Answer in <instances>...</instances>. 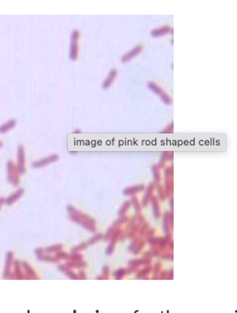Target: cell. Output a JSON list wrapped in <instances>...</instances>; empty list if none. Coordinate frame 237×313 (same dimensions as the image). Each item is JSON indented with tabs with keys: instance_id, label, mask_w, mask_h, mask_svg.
I'll list each match as a JSON object with an SVG mask.
<instances>
[{
	"instance_id": "cell-1",
	"label": "cell",
	"mask_w": 237,
	"mask_h": 313,
	"mask_svg": "<svg viewBox=\"0 0 237 313\" xmlns=\"http://www.w3.org/2000/svg\"><path fill=\"white\" fill-rule=\"evenodd\" d=\"M68 211L70 213V217L73 220V221L76 222L77 224L82 225L83 227H85L86 228H87L88 230H90L91 232H95L96 231V227H95V220L93 218L89 217L88 215H83L81 213H79L78 211H76L74 208H73L72 206H68Z\"/></svg>"
},
{
	"instance_id": "cell-2",
	"label": "cell",
	"mask_w": 237,
	"mask_h": 313,
	"mask_svg": "<svg viewBox=\"0 0 237 313\" xmlns=\"http://www.w3.org/2000/svg\"><path fill=\"white\" fill-rule=\"evenodd\" d=\"M172 227H173V215L169 212H165L163 218V228L166 234L169 233L170 228Z\"/></svg>"
},
{
	"instance_id": "cell-3",
	"label": "cell",
	"mask_w": 237,
	"mask_h": 313,
	"mask_svg": "<svg viewBox=\"0 0 237 313\" xmlns=\"http://www.w3.org/2000/svg\"><path fill=\"white\" fill-rule=\"evenodd\" d=\"M151 263V260L149 258H143V259H134L131 260L129 262L130 266H140V265H145V264H149Z\"/></svg>"
},
{
	"instance_id": "cell-4",
	"label": "cell",
	"mask_w": 237,
	"mask_h": 313,
	"mask_svg": "<svg viewBox=\"0 0 237 313\" xmlns=\"http://www.w3.org/2000/svg\"><path fill=\"white\" fill-rule=\"evenodd\" d=\"M142 51V46L141 45H138L136 46L133 50H131V52H129L128 54H127L126 55H124L123 57H122V62H127V60H130L131 57H133L135 55H137L140 52Z\"/></svg>"
},
{
	"instance_id": "cell-5",
	"label": "cell",
	"mask_w": 237,
	"mask_h": 313,
	"mask_svg": "<svg viewBox=\"0 0 237 313\" xmlns=\"http://www.w3.org/2000/svg\"><path fill=\"white\" fill-rule=\"evenodd\" d=\"M143 189H144L143 185H136V186L129 187V188L125 189V190L123 191V195H133V193L141 192V191L143 190Z\"/></svg>"
},
{
	"instance_id": "cell-6",
	"label": "cell",
	"mask_w": 237,
	"mask_h": 313,
	"mask_svg": "<svg viewBox=\"0 0 237 313\" xmlns=\"http://www.w3.org/2000/svg\"><path fill=\"white\" fill-rule=\"evenodd\" d=\"M153 217L156 219L160 217V206L156 198H153Z\"/></svg>"
},
{
	"instance_id": "cell-7",
	"label": "cell",
	"mask_w": 237,
	"mask_h": 313,
	"mask_svg": "<svg viewBox=\"0 0 237 313\" xmlns=\"http://www.w3.org/2000/svg\"><path fill=\"white\" fill-rule=\"evenodd\" d=\"M152 270V267L151 266H147L145 268H143V270H140L138 273H137V275H136V278H146V276L149 275V273L151 272Z\"/></svg>"
},
{
	"instance_id": "cell-8",
	"label": "cell",
	"mask_w": 237,
	"mask_h": 313,
	"mask_svg": "<svg viewBox=\"0 0 237 313\" xmlns=\"http://www.w3.org/2000/svg\"><path fill=\"white\" fill-rule=\"evenodd\" d=\"M153 189V183H150L149 187L147 188V192L145 193V195H144V197H143V205H146L148 204L149 200H150L151 195H152Z\"/></svg>"
},
{
	"instance_id": "cell-9",
	"label": "cell",
	"mask_w": 237,
	"mask_h": 313,
	"mask_svg": "<svg viewBox=\"0 0 237 313\" xmlns=\"http://www.w3.org/2000/svg\"><path fill=\"white\" fill-rule=\"evenodd\" d=\"M57 160V156L54 155V156H51L49 158H47L46 160H42L41 161H39L38 163H34V167H41V166H43V165H46L47 163H50L51 161H54Z\"/></svg>"
},
{
	"instance_id": "cell-10",
	"label": "cell",
	"mask_w": 237,
	"mask_h": 313,
	"mask_svg": "<svg viewBox=\"0 0 237 313\" xmlns=\"http://www.w3.org/2000/svg\"><path fill=\"white\" fill-rule=\"evenodd\" d=\"M113 275L115 276V278L117 279H121L122 277L127 275V270H125V269H118L117 271H115L113 273Z\"/></svg>"
},
{
	"instance_id": "cell-11",
	"label": "cell",
	"mask_w": 237,
	"mask_h": 313,
	"mask_svg": "<svg viewBox=\"0 0 237 313\" xmlns=\"http://www.w3.org/2000/svg\"><path fill=\"white\" fill-rule=\"evenodd\" d=\"M161 267H162V264L160 263H156L155 264V268H153V279L158 278V275H159L161 273Z\"/></svg>"
},
{
	"instance_id": "cell-12",
	"label": "cell",
	"mask_w": 237,
	"mask_h": 313,
	"mask_svg": "<svg viewBox=\"0 0 237 313\" xmlns=\"http://www.w3.org/2000/svg\"><path fill=\"white\" fill-rule=\"evenodd\" d=\"M130 205H131V202L130 201H126L124 204L122 205V206H121V208L120 209V211H118V215L122 217V215H123L126 213V211L129 209Z\"/></svg>"
},
{
	"instance_id": "cell-13",
	"label": "cell",
	"mask_w": 237,
	"mask_h": 313,
	"mask_svg": "<svg viewBox=\"0 0 237 313\" xmlns=\"http://www.w3.org/2000/svg\"><path fill=\"white\" fill-rule=\"evenodd\" d=\"M68 266H71V267H74V268H83V267H86V263H83L81 261H78V262H73V263H66Z\"/></svg>"
},
{
	"instance_id": "cell-14",
	"label": "cell",
	"mask_w": 237,
	"mask_h": 313,
	"mask_svg": "<svg viewBox=\"0 0 237 313\" xmlns=\"http://www.w3.org/2000/svg\"><path fill=\"white\" fill-rule=\"evenodd\" d=\"M168 32H169V29L165 27V28H162V29H158V30H153L152 35H153V36H158V35L167 33Z\"/></svg>"
},
{
	"instance_id": "cell-15",
	"label": "cell",
	"mask_w": 237,
	"mask_h": 313,
	"mask_svg": "<svg viewBox=\"0 0 237 313\" xmlns=\"http://www.w3.org/2000/svg\"><path fill=\"white\" fill-rule=\"evenodd\" d=\"M169 275H173V269L169 271H163L160 273V278L161 279H171L172 277L169 276Z\"/></svg>"
},
{
	"instance_id": "cell-16",
	"label": "cell",
	"mask_w": 237,
	"mask_h": 313,
	"mask_svg": "<svg viewBox=\"0 0 237 313\" xmlns=\"http://www.w3.org/2000/svg\"><path fill=\"white\" fill-rule=\"evenodd\" d=\"M114 231H115V227L112 226L111 228H109L108 229V231H107V233H106V235H105V237H103V238H104V240H110V238L112 237Z\"/></svg>"
},
{
	"instance_id": "cell-17",
	"label": "cell",
	"mask_w": 237,
	"mask_h": 313,
	"mask_svg": "<svg viewBox=\"0 0 237 313\" xmlns=\"http://www.w3.org/2000/svg\"><path fill=\"white\" fill-rule=\"evenodd\" d=\"M144 245H145V241H144V240H140V242L138 243L137 247H136L135 250H133V252L134 254H138V253H139V252H141V250H143V248L144 247Z\"/></svg>"
},
{
	"instance_id": "cell-18",
	"label": "cell",
	"mask_w": 237,
	"mask_h": 313,
	"mask_svg": "<svg viewBox=\"0 0 237 313\" xmlns=\"http://www.w3.org/2000/svg\"><path fill=\"white\" fill-rule=\"evenodd\" d=\"M62 248H63L62 245H61V244H57V245H54V246L49 247V248L45 249V250H46V252H57V250H60Z\"/></svg>"
},
{
	"instance_id": "cell-19",
	"label": "cell",
	"mask_w": 237,
	"mask_h": 313,
	"mask_svg": "<svg viewBox=\"0 0 237 313\" xmlns=\"http://www.w3.org/2000/svg\"><path fill=\"white\" fill-rule=\"evenodd\" d=\"M127 221H128V217H124V215H122V217H121L120 219L117 220V221H116L115 223H114L113 226L116 228V227H118V226H120V225H122V224L126 223Z\"/></svg>"
},
{
	"instance_id": "cell-20",
	"label": "cell",
	"mask_w": 237,
	"mask_h": 313,
	"mask_svg": "<svg viewBox=\"0 0 237 313\" xmlns=\"http://www.w3.org/2000/svg\"><path fill=\"white\" fill-rule=\"evenodd\" d=\"M159 256H160V258L165 259V260H168V261H169V260H170V261H173V259H174L173 254L172 253H169V252H165L164 254L159 255Z\"/></svg>"
},
{
	"instance_id": "cell-21",
	"label": "cell",
	"mask_w": 237,
	"mask_h": 313,
	"mask_svg": "<svg viewBox=\"0 0 237 313\" xmlns=\"http://www.w3.org/2000/svg\"><path fill=\"white\" fill-rule=\"evenodd\" d=\"M39 259L42 260V261H46V262H57L56 257H51V256H39Z\"/></svg>"
},
{
	"instance_id": "cell-22",
	"label": "cell",
	"mask_w": 237,
	"mask_h": 313,
	"mask_svg": "<svg viewBox=\"0 0 237 313\" xmlns=\"http://www.w3.org/2000/svg\"><path fill=\"white\" fill-rule=\"evenodd\" d=\"M102 238H103V235H102V234H98L96 236H95V237L92 238V239H91L89 241H87V242H88V244H89V245H90V244H93V243H95V242L98 241L99 240H101Z\"/></svg>"
},
{
	"instance_id": "cell-23",
	"label": "cell",
	"mask_w": 237,
	"mask_h": 313,
	"mask_svg": "<svg viewBox=\"0 0 237 313\" xmlns=\"http://www.w3.org/2000/svg\"><path fill=\"white\" fill-rule=\"evenodd\" d=\"M131 201H133V205L134 206L136 212H140V210H141V206H140V205L138 204V199L136 197H133Z\"/></svg>"
},
{
	"instance_id": "cell-24",
	"label": "cell",
	"mask_w": 237,
	"mask_h": 313,
	"mask_svg": "<svg viewBox=\"0 0 237 313\" xmlns=\"http://www.w3.org/2000/svg\"><path fill=\"white\" fill-rule=\"evenodd\" d=\"M153 234H155V229H149V230L146 231V239L147 241L150 240L152 238H153Z\"/></svg>"
},
{
	"instance_id": "cell-25",
	"label": "cell",
	"mask_w": 237,
	"mask_h": 313,
	"mask_svg": "<svg viewBox=\"0 0 237 313\" xmlns=\"http://www.w3.org/2000/svg\"><path fill=\"white\" fill-rule=\"evenodd\" d=\"M55 257L57 258V260H60V259H67L68 258V255L65 253V252H57Z\"/></svg>"
},
{
	"instance_id": "cell-26",
	"label": "cell",
	"mask_w": 237,
	"mask_h": 313,
	"mask_svg": "<svg viewBox=\"0 0 237 313\" xmlns=\"http://www.w3.org/2000/svg\"><path fill=\"white\" fill-rule=\"evenodd\" d=\"M81 259H82V255H80V254H74V255L73 254L72 256L70 257V260H71V261H73V262L81 261Z\"/></svg>"
},
{
	"instance_id": "cell-27",
	"label": "cell",
	"mask_w": 237,
	"mask_h": 313,
	"mask_svg": "<svg viewBox=\"0 0 237 313\" xmlns=\"http://www.w3.org/2000/svg\"><path fill=\"white\" fill-rule=\"evenodd\" d=\"M153 177H155L156 182H158V180H159V173H158L157 167L156 166H153Z\"/></svg>"
},
{
	"instance_id": "cell-28",
	"label": "cell",
	"mask_w": 237,
	"mask_h": 313,
	"mask_svg": "<svg viewBox=\"0 0 237 313\" xmlns=\"http://www.w3.org/2000/svg\"><path fill=\"white\" fill-rule=\"evenodd\" d=\"M102 272H103V275H105V277L108 278V267L107 265L102 268Z\"/></svg>"
},
{
	"instance_id": "cell-29",
	"label": "cell",
	"mask_w": 237,
	"mask_h": 313,
	"mask_svg": "<svg viewBox=\"0 0 237 313\" xmlns=\"http://www.w3.org/2000/svg\"><path fill=\"white\" fill-rule=\"evenodd\" d=\"M158 193H159V195H160V198H161V199L162 200H165V196H164V195H163V193H162V192H161V187H159V189H158Z\"/></svg>"
},
{
	"instance_id": "cell-30",
	"label": "cell",
	"mask_w": 237,
	"mask_h": 313,
	"mask_svg": "<svg viewBox=\"0 0 237 313\" xmlns=\"http://www.w3.org/2000/svg\"><path fill=\"white\" fill-rule=\"evenodd\" d=\"M79 275H80V278H82V279H86V276L85 275L86 274H85L84 272H80V273H79Z\"/></svg>"
},
{
	"instance_id": "cell-31",
	"label": "cell",
	"mask_w": 237,
	"mask_h": 313,
	"mask_svg": "<svg viewBox=\"0 0 237 313\" xmlns=\"http://www.w3.org/2000/svg\"><path fill=\"white\" fill-rule=\"evenodd\" d=\"M42 252H44V250H43V249H38V250H35V253H36V254H42Z\"/></svg>"
},
{
	"instance_id": "cell-32",
	"label": "cell",
	"mask_w": 237,
	"mask_h": 313,
	"mask_svg": "<svg viewBox=\"0 0 237 313\" xmlns=\"http://www.w3.org/2000/svg\"><path fill=\"white\" fill-rule=\"evenodd\" d=\"M170 206H171V208H173V200L170 201Z\"/></svg>"
}]
</instances>
